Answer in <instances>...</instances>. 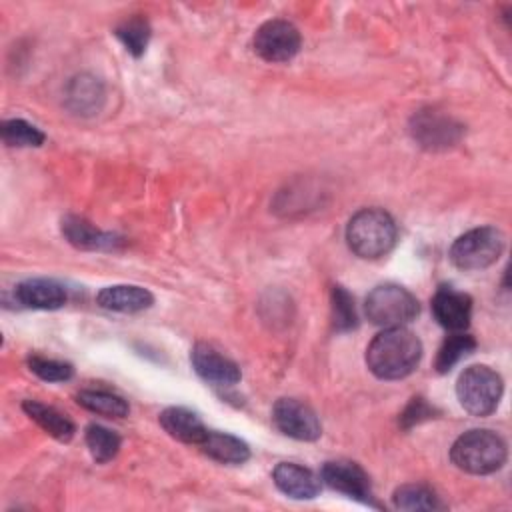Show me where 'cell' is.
Listing matches in <instances>:
<instances>
[{
    "label": "cell",
    "mask_w": 512,
    "mask_h": 512,
    "mask_svg": "<svg viewBox=\"0 0 512 512\" xmlns=\"http://www.w3.org/2000/svg\"><path fill=\"white\" fill-rule=\"evenodd\" d=\"M422 358V344L414 332L404 326L384 328L366 348L370 372L382 380H398L414 372Z\"/></svg>",
    "instance_id": "obj_1"
},
{
    "label": "cell",
    "mask_w": 512,
    "mask_h": 512,
    "mask_svg": "<svg viewBox=\"0 0 512 512\" xmlns=\"http://www.w3.org/2000/svg\"><path fill=\"white\" fill-rule=\"evenodd\" d=\"M398 238L394 218L380 208H364L356 212L346 226V242L350 250L360 258L386 256Z\"/></svg>",
    "instance_id": "obj_2"
},
{
    "label": "cell",
    "mask_w": 512,
    "mask_h": 512,
    "mask_svg": "<svg viewBox=\"0 0 512 512\" xmlns=\"http://www.w3.org/2000/svg\"><path fill=\"white\" fill-rule=\"evenodd\" d=\"M506 442L492 430H468L450 448V460L468 474H492L506 462Z\"/></svg>",
    "instance_id": "obj_3"
},
{
    "label": "cell",
    "mask_w": 512,
    "mask_h": 512,
    "mask_svg": "<svg viewBox=\"0 0 512 512\" xmlns=\"http://www.w3.org/2000/svg\"><path fill=\"white\" fill-rule=\"evenodd\" d=\"M502 378L496 370L484 364L468 366L456 382V396L460 406L472 416H488L496 410L502 398Z\"/></svg>",
    "instance_id": "obj_4"
},
{
    "label": "cell",
    "mask_w": 512,
    "mask_h": 512,
    "mask_svg": "<svg viewBox=\"0 0 512 512\" xmlns=\"http://www.w3.org/2000/svg\"><path fill=\"white\" fill-rule=\"evenodd\" d=\"M364 312L376 326L398 328L416 318L418 300L398 284H380L366 296Z\"/></svg>",
    "instance_id": "obj_5"
},
{
    "label": "cell",
    "mask_w": 512,
    "mask_h": 512,
    "mask_svg": "<svg viewBox=\"0 0 512 512\" xmlns=\"http://www.w3.org/2000/svg\"><path fill=\"white\" fill-rule=\"evenodd\" d=\"M504 250V236L492 226L464 232L450 246V260L460 270H482L494 264Z\"/></svg>",
    "instance_id": "obj_6"
},
{
    "label": "cell",
    "mask_w": 512,
    "mask_h": 512,
    "mask_svg": "<svg viewBox=\"0 0 512 512\" xmlns=\"http://www.w3.org/2000/svg\"><path fill=\"white\" fill-rule=\"evenodd\" d=\"M254 52L266 62L292 60L302 44L298 28L288 20H268L254 34Z\"/></svg>",
    "instance_id": "obj_7"
},
{
    "label": "cell",
    "mask_w": 512,
    "mask_h": 512,
    "mask_svg": "<svg viewBox=\"0 0 512 512\" xmlns=\"http://www.w3.org/2000/svg\"><path fill=\"white\" fill-rule=\"evenodd\" d=\"M272 420L282 434L294 440L312 442L322 434L316 412L296 398H280L272 408Z\"/></svg>",
    "instance_id": "obj_8"
},
{
    "label": "cell",
    "mask_w": 512,
    "mask_h": 512,
    "mask_svg": "<svg viewBox=\"0 0 512 512\" xmlns=\"http://www.w3.org/2000/svg\"><path fill=\"white\" fill-rule=\"evenodd\" d=\"M322 480L336 492L346 494L348 498H354L358 502L374 504L372 488H370V478L368 474L350 460H330L322 466Z\"/></svg>",
    "instance_id": "obj_9"
},
{
    "label": "cell",
    "mask_w": 512,
    "mask_h": 512,
    "mask_svg": "<svg viewBox=\"0 0 512 512\" xmlns=\"http://www.w3.org/2000/svg\"><path fill=\"white\" fill-rule=\"evenodd\" d=\"M410 132L414 140L420 142V146L438 150V148H450L460 140L462 124H458L448 116L426 110L412 118Z\"/></svg>",
    "instance_id": "obj_10"
},
{
    "label": "cell",
    "mask_w": 512,
    "mask_h": 512,
    "mask_svg": "<svg viewBox=\"0 0 512 512\" xmlns=\"http://www.w3.org/2000/svg\"><path fill=\"white\" fill-rule=\"evenodd\" d=\"M190 362L196 370V374L204 380L210 382L212 386H234L240 382L242 372L234 360L228 356L220 354L216 348L198 342L192 352H190Z\"/></svg>",
    "instance_id": "obj_11"
},
{
    "label": "cell",
    "mask_w": 512,
    "mask_h": 512,
    "mask_svg": "<svg viewBox=\"0 0 512 512\" xmlns=\"http://www.w3.org/2000/svg\"><path fill=\"white\" fill-rule=\"evenodd\" d=\"M432 312L440 326L450 332H462L470 324L472 298L452 286H440L432 298Z\"/></svg>",
    "instance_id": "obj_12"
},
{
    "label": "cell",
    "mask_w": 512,
    "mask_h": 512,
    "mask_svg": "<svg viewBox=\"0 0 512 512\" xmlns=\"http://www.w3.org/2000/svg\"><path fill=\"white\" fill-rule=\"evenodd\" d=\"M16 298L22 306L34 310H58L66 304V288L52 278H30L18 284Z\"/></svg>",
    "instance_id": "obj_13"
},
{
    "label": "cell",
    "mask_w": 512,
    "mask_h": 512,
    "mask_svg": "<svg viewBox=\"0 0 512 512\" xmlns=\"http://www.w3.org/2000/svg\"><path fill=\"white\" fill-rule=\"evenodd\" d=\"M272 478L276 488L294 500H310L320 492V478L294 462H280L274 468Z\"/></svg>",
    "instance_id": "obj_14"
},
{
    "label": "cell",
    "mask_w": 512,
    "mask_h": 512,
    "mask_svg": "<svg viewBox=\"0 0 512 512\" xmlns=\"http://www.w3.org/2000/svg\"><path fill=\"white\" fill-rule=\"evenodd\" d=\"M96 302L112 312H140L152 306L154 296L150 290L134 284H114L98 292Z\"/></svg>",
    "instance_id": "obj_15"
},
{
    "label": "cell",
    "mask_w": 512,
    "mask_h": 512,
    "mask_svg": "<svg viewBox=\"0 0 512 512\" xmlns=\"http://www.w3.org/2000/svg\"><path fill=\"white\" fill-rule=\"evenodd\" d=\"M160 426L176 440L184 442V444H198L204 440L208 428L204 426V422L198 418V414H194L188 408L182 406H170L166 410H162V414L158 416Z\"/></svg>",
    "instance_id": "obj_16"
},
{
    "label": "cell",
    "mask_w": 512,
    "mask_h": 512,
    "mask_svg": "<svg viewBox=\"0 0 512 512\" xmlns=\"http://www.w3.org/2000/svg\"><path fill=\"white\" fill-rule=\"evenodd\" d=\"M62 234L66 240L82 250H104V248H114L118 242L114 234L102 232L84 218L78 216H66L62 220Z\"/></svg>",
    "instance_id": "obj_17"
},
{
    "label": "cell",
    "mask_w": 512,
    "mask_h": 512,
    "mask_svg": "<svg viewBox=\"0 0 512 512\" xmlns=\"http://www.w3.org/2000/svg\"><path fill=\"white\" fill-rule=\"evenodd\" d=\"M200 448L212 460L222 464H244L250 458L248 444L226 432L208 430L204 440L200 442Z\"/></svg>",
    "instance_id": "obj_18"
},
{
    "label": "cell",
    "mask_w": 512,
    "mask_h": 512,
    "mask_svg": "<svg viewBox=\"0 0 512 512\" xmlns=\"http://www.w3.org/2000/svg\"><path fill=\"white\" fill-rule=\"evenodd\" d=\"M22 410L52 438L60 440V442H70L76 428L70 422V418H66V414L58 412L52 406H46L38 400H24L22 402Z\"/></svg>",
    "instance_id": "obj_19"
},
{
    "label": "cell",
    "mask_w": 512,
    "mask_h": 512,
    "mask_svg": "<svg viewBox=\"0 0 512 512\" xmlns=\"http://www.w3.org/2000/svg\"><path fill=\"white\" fill-rule=\"evenodd\" d=\"M104 100V88L102 84L92 76H76L68 84L66 102L76 114H92L102 106Z\"/></svg>",
    "instance_id": "obj_20"
},
{
    "label": "cell",
    "mask_w": 512,
    "mask_h": 512,
    "mask_svg": "<svg viewBox=\"0 0 512 512\" xmlns=\"http://www.w3.org/2000/svg\"><path fill=\"white\" fill-rule=\"evenodd\" d=\"M76 402L100 416H108V418H124L128 414V402L108 390H80L76 396Z\"/></svg>",
    "instance_id": "obj_21"
},
{
    "label": "cell",
    "mask_w": 512,
    "mask_h": 512,
    "mask_svg": "<svg viewBox=\"0 0 512 512\" xmlns=\"http://www.w3.org/2000/svg\"><path fill=\"white\" fill-rule=\"evenodd\" d=\"M84 440H86V446L92 454V458L98 462V464H104V462H110L118 450H120V436L106 428V426H100V424H90L86 428V434H84Z\"/></svg>",
    "instance_id": "obj_22"
},
{
    "label": "cell",
    "mask_w": 512,
    "mask_h": 512,
    "mask_svg": "<svg viewBox=\"0 0 512 512\" xmlns=\"http://www.w3.org/2000/svg\"><path fill=\"white\" fill-rule=\"evenodd\" d=\"M392 504L398 510H438L442 502L438 496L422 484H404L394 490Z\"/></svg>",
    "instance_id": "obj_23"
},
{
    "label": "cell",
    "mask_w": 512,
    "mask_h": 512,
    "mask_svg": "<svg viewBox=\"0 0 512 512\" xmlns=\"http://www.w3.org/2000/svg\"><path fill=\"white\" fill-rule=\"evenodd\" d=\"M476 348V340L470 336V334H464V332H454L450 334L442 346L438 348V354H436V370L442 374V372H448L460 358H464L466 354H470L472 350Z\"/></svg>",
    "instance_id": "obj_24"
},
{
    "label": "cell",
    "mask_w": 512,
    "mask_h": 512,
    "mask_svg": "<svg viewBox=\"0 0 512 512\" xmlns=\"http://www.w3.org/2000/svg\"><path fill=\"white\" fill-rule=\"evenodd\" d=\"M116 38L126 46L132 56H142L150 40V24L144 18H128L114 30Z\"/></svg>",
    "instance_id": "obj_25"
},
{
    "label": "cell",
    "mask_w": 512,
    "mask_h": 512,
    "mask_svg": "<svg viewBox=\"0 0 512 512\" xmlns=\"http://www.w3.org/2000/svg\"><path fill=\"white\" fill-rule=\"evenodd\" d=\"M2 140L10 146H20V148H30V146H40L44 142V134L32 126L26 120L14 118V120H6L2 122L0 128Z\"/></svg>",
    "instance_id": "obj_26"
},
{
    "label": "cell",
    "mask_w": 512,
    "mask_h": 512,
    "mask_svg": "<svg viewBox=\"0 0 512 512\" xmlns=\"http://www.w3.org/2000/svg\"><path fill=\"white\" fill-rule=\"evenodd\" d=\"M332 318H334V328L342 332L358 324L354 300L342 286H334L332 290Z\"/></svg>",
    "instance_id": "obj_27"
},
{
    "label": "cell",
    "mask_w": 512,
    "mask_h": 512,
    "mask_svg": "<svg viewBox=\"0 0 512 512\" xmlns=\"http://www.w3.org/2000/svg\"><path fill=\"white\" fill-rule=\"evenodd\" d=\"M28 368L42 380L46 382H64L70 380L74 374V368L68 362L52 360V358H42V356H32L28 358Z\"/></svg>",
    "instance_id": "obj_28"
},
{
    "label": "cell",
    "mask_w": 512,
    "mask_h": 512,
    "mask_svg": "<svg viewBox=\"0 0 512 512\" xmlns=\"http://www.w3.org/2000/svg\"><path fill=\"white\" fill-rule=\"evenodd\" d=\"M434 408L430 404H426L424 398H412L410 404L406 406V410L400 414V424L402 428H412L414 424H420L422 420L432 418Z\"/></svg>",
    "instance_id": "obj_29"
}]
</instances>
